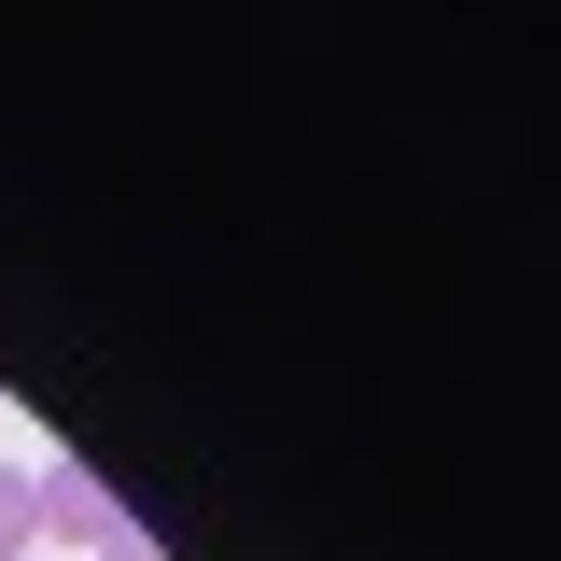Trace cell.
Listing matches in <instances>:
<instances>
[{
	"instance_id": "obj_1",
	"label": "cell",
	"mask_w": 561,
	"mask_h": 561,
	"mask_svg": "<svg viewBox=\"0 0 561 561\" xmlns=\"http://www.w3.org/2000/svg\"><path fill=\"white\" fill-rule=\"evenodd\" d=\"M113 534H127V505L84 478V463H28V548L43 561H99Z\"/></svg>"
},
{
	"instance_id": "obj_2",
	"label": "cell",
	"mask_w": 561,
	"mask_h": 561,
	"mask_svg": "<svg viewBox=\"0 0 561 561\" xmlns=\"http://www.w3.org/2000/svg\"><path fill=\"white\" fill-rule=\"evenodd\" d=\"M0 548H28V463H0Z\"/></svg>"
},
{
	"instance_id": "obj_3",
	"label": "cell",
	"mask_w": 561,
	"mask_h": 561,
	"mask_svg": "<svg viewBox=\"0 0 561 561\" xmlns=\"http://www.w3.org/2000/svg\"><path fill=\"white\" fill-rule=\"evenodd\" d=\"M0 561H43V548H0Z\"/></svg>"
}]
</instances>
